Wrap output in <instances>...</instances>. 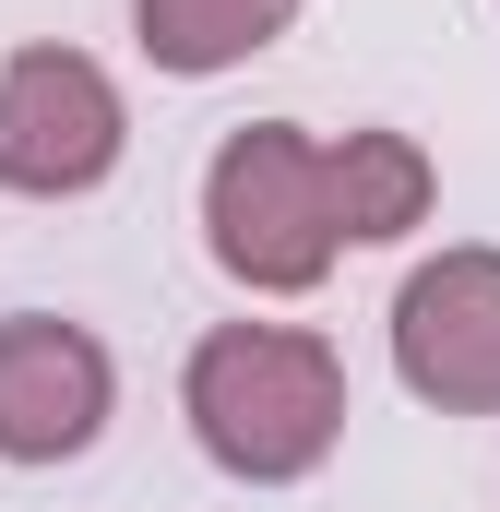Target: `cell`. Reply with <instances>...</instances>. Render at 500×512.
Wrapping results in <instances>:
<instances>
[{"mask_svg":"<svg viewBox=\"0 0 500 512\" xmlns=\"http://www.w3.org/2000/svg\"><path fill=\"white\" fill-rule=\"evenodd\" d=\"M191 417H203V453L239 465V477H310L334 417H346V382L310 334H215L191 358Z\"/></svg>","mask_w":500,"mask_h":512,"instance_id":"cell-1","label":"cell"},{"mask_svg":"<svg viewBox=\"0 0 500 512\" xmlns=\"http://www.w3.org/2000/svg\"><path fill=\"white\" fill-rule=\"evenodd\" d=\"M215 251L250 286H310L334 251V191L286 131H239L215 155Z\"/></svg>","mask_w":500,"mask_h":512,"instance_id":"cell-2","label":"cell"},{"mask_svg":"<svg viewBox=\"0 0 500 512\" xmlns=\"http://www.w3.org/2000/svg\"><path fill=\"white\" fill-rule=\"evenodd\" d=\"M120 167V96L96 60L36 48L0 72V179L12 191H96Z\"/></svg>","mask_w":500,"mask_h":512,"instance_id":"cell-3","label":"cell"},{"mask_svg":"<svg viewBox=\"0 0 500 512\" xmlns=\"http://www.w3.org/2000/svg\"><path fill=\"white\" fill-rule=\"evenodd\" d=\"M108 429V358L72 322H0V453L60 465Z\"/></svg>","mask_w":500,"mask_h":512,"instance_id":"cell-4","label":"cell"},{"mask_svg":"<svg viewBox=\"0 0 500 512\" xmlns=\"http://www.w3.org/2000/svg\"><path fill=\"white\" fill-rule=\"evenodd\" d=\"M393 346H405V382L441 393V405H500V262L465 251L441 274L405 286L393 310Z\"/></svg>","mask_w":500,"mask_h":512,"instance_id":"cell-5","label":"cell"},{"mask_svg":"<svg viewBox=\"0 0 500 512\" xmlns=\"http://www.w3.org/2000/svg\"><path fill=\"white\" fill-rule=\"evenodd\" d=\"M322 191H334V239H393V227H417V203H429V167H417V143H346L334 167H322Z\"/></svg>","mask_w":500,"mask_h":512,"instance_id":"cell-6","label":"cell"},{"mask_svg":"<svg viewBox=\"0 0 500 512\" xmlns=\"http://www.w3.org/2000/svg\"><path fill=\"white\" fill-rule=\"evenodd\" d=\"M286 24V0H143V48L167 60V72H215V60H239Z\"/></svg>","mask_w":500,"mask_h":512,"instance_id":"cell-7","label":"cell"}]
</instances>
